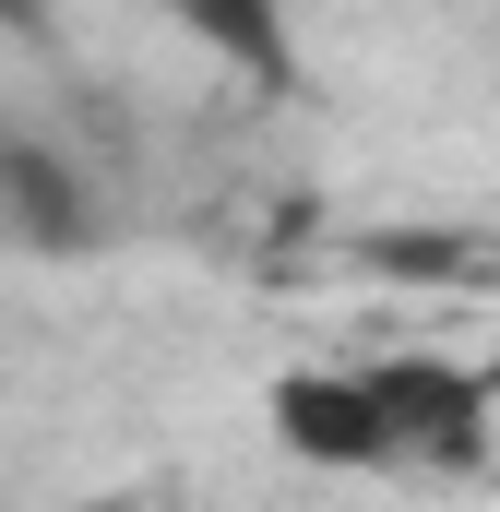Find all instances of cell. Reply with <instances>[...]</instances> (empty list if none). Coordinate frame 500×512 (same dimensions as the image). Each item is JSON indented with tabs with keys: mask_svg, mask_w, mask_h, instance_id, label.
Here are the masks:
<instances>
[{
	"mask_svg": "<svg viewBox=\"0 0 500 512\" xmlns=\"http://www.w3.org/2000/svg\"><path fill=\"white\" fill-rule=\"evenodd\" d=\"M274 441L298 465H393V417L370 370H286L274 382Z\"/></svg>",
	"mask_w": 500,
	"mask_h": 512,
	"instance_id": "obj_1",
	"label": "cell"
},
{
	"mask_svg": "<svg viewBox=\"0 0 500 512\" xmlns=\"http://www.w3.org/2000/svg\"><path fill=\"white\" fill-rule=\"evenodd\" d=\"M381 417H393V453H441V465H465V453H489V393L465 382V370H441V358H381Z\"/></svg>",
	"mask_w": 500,
	"mask_h": 512,
	"instance_id": "obj_2",
	"label": "cell"
},
{
	"mask_svg": "<svg viewBox=\"0 0 500 512\" xmlns=\"http://www.w3.org/2000/svg\"><path fill=\"white\" fill-rule=\"evenodd\" d=\"M143 12H167L191 48H215L250 84H286V72H298V12H286V0H143Z\"/></svg>",
	"mask_w": 500,
	"mask_h": 512,
	"instance_id": "obj_3",
	"label": "cell"
},
{
	"mask_svg": "<svg viewBox=\"0 0 500 512\" xmlns=\"http://www.w3.org/2000/svg\"><path fill=\"white\" fill-rule=\"evenodd\" d=\"M0 215L24 227V239H96V203H84V179L48 155V143H0Z\"/></svg>",
	"mask_w": 500,
	"mask_h": 512,
	"instance_id": "obj_4",
	"label": "cell"
},
{
	"mask_svg": "<svg viewBox=\"0 0 500 512\" xmlns=\"http://www.w3.org/2000/svg\"><path fill=\"white\" fill-rule=\"evenodd\" d=\"M0 24H12V36H36V24H48V0H0Z\"/></svg>",
	"mask_w": 500,
	"mask_h": 512,
	"instance_id": "obj_5",
	"label": "cell"
}]
</instances>
